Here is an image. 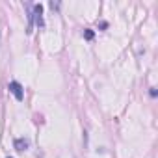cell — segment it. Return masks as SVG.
Returning a JSON list of instances; mask_svg holds the SVG:
<instances>
[{
  "label": "cell",
  "mask_w": 158,
  "mask_h": 158,
  "mask_svg": "<svg viewBox=\"0 0 158 158\" xmlns=\"http://www.w3.org/2000/svg\"><path fill=\"white\" fill-rule=\"evenodd\" d=\"M32 13H34L35 24H37L39 28H43V26H45V21H43V6H41V4H35V6H32Z\"/></svg>",
  "instance_id": "1"
},
{
  "label": "cell",
  "mask_w": 158,
  "mask_h": 158,
  "mask_svg": "<svg viewBox=\"0 0 158 158\" xmlns=\"http://www.w3.org/2000/svg\"><path fill=\"white\" fill-rule=\"evenodd\" d=\"M8 88H10V91L13 93V97H15L17 101H23V99H24V89H23V86H21L19 82L13 80V82H10Z\"/></svg>",
  "instance_id": "2"
},
{
  "label": "cell",
  "mask_w": 158,
  "mask_h": 158,
  "mask_svg": "<svg viewBox=\"0 0 158 158\" xmlns=\"http://www.w3.org/2000/svg\"><path fill=\"white\" fill-rule=\"evenodd\" d=\"M13 145H15V149H17V151H26V149L30 147V141H28V139H24V138H17V139L13 141Z\"/></svg>",
  "instance_id": "3"
},
{
  "label": "cell",
  "mask_w": 158,
  "mask_h": 158,
  "mask_svg": "<svg viewBox=\"0 0 158 158\" xmlns=\"http://www.w3.org/2000/svg\"><path fill=\"white\" fill-rule=\"evenodd\" d=\"M84 37H86L88 41H91V39L95 37V32H93V30H89V28H86V30H84Z\"/></svg>",
  "instance_id": "4"
},
{
  "label": "cell",
  "mask_w": 158,
  "mask_h": 158,
  "mask_svg": "<svg viewBox=\"0 0 158 158\" xmlns=\"http://www.w3.org/2000/svg\"><path fill=\"white\" fill-rule=\"evenodd\" d=\"M149 95H151V97H156V95H158L156 88H151V89H149Z\"/></svg>",
  "instance_id": "5"
},
{
  "label": "cell",
  "mask_w": 158,
  "mask_h": 158,
  "mask_svg": "<svg viewBox=\"0 0 158 158\" xmlns=\"http://www.w3.org/2000/svg\"><path fill=\"white\" fill-rule=\"evenodd\" d=\"M50 8H52V10H58V8H60V2H50Z\"/></svg>",
  "instance_id": "6"
},
{
  "label": "cell",
  "mask_w": 158,
  "mask_h": 158,
  "mask_svg": "<svg viewBox=\"0 0 158 158\" xmlns=\"http://www.w3.org/2000/svg\"><path fill=\"white\" fill-rule=\"evenodd\" d=\"M8 158H11V156H8Z\"/></svg>",
  "instance_id": "7"
}]
</instances>
